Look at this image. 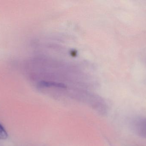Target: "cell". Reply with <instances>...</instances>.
Instances as JSON below:
<instances>
[{
  "label": "cell",
  "mask_w": 146,
  "mask_h": 146,
  "mask_svg": "<svg viewBox=\"0 0 146 146\" xmlns=\"http://www.w3.org/2000/svg\"><path fill=\"white\" fill-rule=\"evenodd\" d=\"M133 129L137 134L146 139V117L137 118L133 121Z\"/></svg>",
  "instance_id": "cell-1"
},
{
  "label": "cell",
  "mask_w": 146,
  "mask_h": 146,
  "mask_svg": "<svg viewBox=\"0 0 146 146\" xmlns=\"http://www.w3.org/2000/svg\"><path fill=\"white\" fill-rule=\"evenodd\" d=\"M7 133L4 128L0 124V139L5 140L8 138Z\"/></svg>",
  "instance_id": "cell-2"
}]
</instances>
